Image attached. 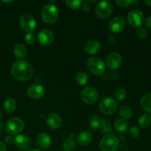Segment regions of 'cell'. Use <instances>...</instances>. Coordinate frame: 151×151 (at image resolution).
Wrapping results in <instances>:
<instances>
[{"instance_id":"cell-1","label":"cell","mask_w":151,"mask_h":151,"mask_svg":"<svg viewBox=\"0 0 151 151\" xmlns=\"http://www.w3.org/2000/svg\"><path fill=\"white\" fill-rule=\"evenodd\" d=\"M11 72L16 80L20 81H26L30 79L33 75V68L29 62L19 60L13 63Z\"/></svg>"},{"instance_id":"cell-2","label":"cell","mask_w":151,"mask_h":151,"mask_svg":"<svg viewBox=\"0 0 151 151\" xmlns=\"http://www.w3.org/2000/svg\"><path fill=\"white\" fill-rule=\"evenodd\" d=\"M59 11L58 7L54 4H47L41 11V18L47 24H53L58 20Z\"/></svg>"},{"instance_id":"cell-3","label":"cell","mask_w":151,"mask_h":151,"mask_svg":"<svg viewBox=\"0 0 151 151\" xmlns=\"http://www.w3.org/2000/svg\"><path fill=\"white\" fill-rule=\"evenodd\" d=\"M119 139L113 134H107L102 137L100 148L102 151H116L119 147Z\"/></svg>"},{"instance_id":"cell-4","label":"cell","mask_w":151,"mask_h":151,"mask_svg":"<svg viewBox=\"0 0 151 151\" xmlns=\"http://www.w3.org/2000/svg\"><path fill=\"white\" fill-rule=\"evenodd\" d=\"M99 109L103 114L110 116L114 114L117 111V103L111 97H105L100 100Z\"/></svg>"},{"instance_id":"cell-5","label":"cell","mask_w":151,"mask_h":151,"mask_svg":"<svg viewBox=\"0 0 151 151\" xmlns=\"http://www.w3.org/2000/svg\"><path fill=\"white\" fill-rule=\"evenodd\" d=\"M86 66L90 72L95 75H102L106 69L104 62L99 57L90 58L87 60Z\"/></svg>"},{"instance_id":"cell-6","label":"cell","mask_w":151,"mask_h":151,"mask_svg":"<svg viewBox=\"0 0 151 151\" xmlns=\"http://www.w3.org/2000/svg\"><path fill=\"white\" fill-rule=\"evenodd\" d=\"M24 127V122L19 117H13L9 119L5 125L6 131L10 136L17 135L22 132Z\"/></svg>"},{"instance_id":"cell-7","label":"cell","mask_w":151,"mask_h":151,"mask_svg":"<svg viewBox=\"0 0 151 151\" xmlns=\"http://www.w3.org/2000/svg\"><path fill=\"white\" fill-rule=\"evenodd\" d=\"M114 10L113 3L109 1H102L96 7V14L100 19H105L111 15Z\"/></svg>"},{"instance_id":"cell-8","label":"cell","mask_w":151,"mask_h":151,"mask_svg":"<svg viewBox=\"0 0 151 151\" xmlns=\"http://www.w3.org/2000/svg\"><path fill=\"white\" fill-rule=\"evenodd\" d=\"M128 24L134 27H140L145 22V16L141 10L134 9L127 15Z\"/></svg>"},{"instance_id":"cell-9","label":"cell","mask_w":151,"mask_h":151,"mask_svg":"<svg viewBox=\"0 0 151 151\" xmlns=\"http://www.w3.org/2000/svg\"><path fill=\"white\" fill-rule=\"evenodd\" d=\"M81 97L84 103L91 105L97 102V100H98L99 94L95 88L91 86H87L81 91Z\"/></svg>"},{"instance_id":"cell-10","label":"cell","mask_w":151,"mask_h":151,"mask_svg":"<svg viewBox=\"0 0 151 151\" xmlns=\"http://www.w3.org/2000/svg\"><path fill=\"white\" fill-rule=\"evenodd\" d=\"M21 27L24 29L28 33L33 32L36 28V22L33 16L29 14H24L21 16L19 21Z\"/></svg>"},{"instance_id":"cell-11","label":"cell","mask_w":151,"mask_h":151,"mask_svg":"<svg viewBox=\"0 0 151 151\" xmlns=\"http://www.w3.org/2000/svg\"><path fill=\"white\" fill-rule=\"evenodd\" d=\"M54 33L50 29H42L38 34V41L42 46H50L54 41Z\"/></svg>"},{"instance_id":"cell-12","label":"cell","mask_w":151,"mask_h":151,"mask_svg":"<svg viewBox=\"0 0 151 151\" xmlns=\"http://www.w3.org/2000/svg\"><path fill=\"white\" fill-rule=\"evenodd\" d=\"M125 20L122 16H116L110 21L109 28L111 32L114 33L121 32L125 27Z\"/></svg>"},{"instance_id":"cell-13","label":"cell","mask_w":151,"mask_h":151,"mask_svg":"<svg viewBox=\"0 0 151 151\" xmlns=\"http://www.w3.org/2000/svg\"><path fill=\"white\" fill-rule=\"evenodd\" d=\"M122 56L116 52L111 53L106 58V65L109 69H113V70L118 69L122 64Z\"/></svg>"},{"instance_id":"cell-14","label":"cell","mask_w":151,"mask_h":151,"mask_svg":"<svg viewBox=\"0 0 151 151\" xmlns=\"http://www.w3.org/2000/svg\"><path fill=\"white\" fill-rule=\"evenodd\" d=\"M14 145L19 150H27L31 146V140L24 134H19L14 138Z\"/></svg>"},{"instance_id":"cell-15","label":"cell","mask_w":151,"mask_h":151,"mask_svg":"<svg viewBox=\"0 0 151 151\" xmlns=\"http://www.w3.org/2000/svg\"><path fill=\"white\" fill-rule=\"evenodd\" d=\"M27 95L33 100H38L44 97L45 94V89L41 85H33L31 86L27 89Z\"/></svg>"},{"instance_id":"cell-16","label":"cell","mask_w":151,"mask_h":151,"mask_svg":"<svg viewBox=\"0 0 151 151\" xmlns=\"http://www.w3.org/2000/svg\"><path fill=\"white\" fill-rule=\"evenodd\" d=\"M36 145L41 150H47L51 145V138L46 133H40L35 139Z\"/></svg>"},{"instance_id":"cell-17","label":"cell","mask_w":151,"mask_h":151,"mask_svg":"<svg viewBox=\"0 0 151 151\" xmlns=\"http://www.w3.org/2000/svg\"><path fill=\"white\" fill-rule=\"evenodd\" d=\"M47 124L51 129L55 130L60 128L62 125V119L58 114L51 113L47 116Z\"/></svg>"},{"instance_id":"cell-18","label":"cell","mask_w":151,"mask_h":151,"mask_svg":"<svg viewBox=\"0 0 151 151\" xmlns=\"http://www.w3.org/2000/svg\"><path fill=\"white\" fill-rule=\"evenodd\" d=\"M84 50L87 54L94 55L100 50V44L95 40L88 41L84 45Z\"/></svg>"},{"instance_id":"cell-19","label":"cell","mask_w":151,"mask_h":151,"mask_svg":"<svg viewBox=\"0 0 151 151\" xmlns=\"http://www.w3.org/2000/svg\"><path fill=\"white\" fill-rule=\"evenodd\" d=\"M78 144L82 147L88 145L92 141V134L88 131H83L78 134L77 137Z\"/></svg>"},{"instance_id":"cell-20","label":"cell","mask_w":151,"mask_h":151,"mask_svg":"<svg viewBox=\"0 0 151 151\" xmlns=\"http://www.w3.org/2000/svg\"><path fill=\"white\" fill-rule=\"evenodd\" d=\"M140 106L147 113L151 114V93L145 94L140 100Z\"/></svg>"},{"instance_id":"cell-21","label":"cell","mask_w":151,"mask_h":151,"mask_svg":"<svg viewBox=\"0 0 151 151\" xmlns=\"http://www.w3.org/2000/svg\"><path fill=\"white\" fill-rule=\"evenodd\" d=\"M101 123L102 120L98 115H92L90 116L89 119H88V125H89L90 128L93 131H97L100 129Z\"/></svg>"},{"instance_id":"cell-22","label":"cell","mask_w":151,"mask_h":151,"mask_svg":"<svg viewBox=\"0 0 151 151\" xmlns=\"http://www.w3.org/2000/svg\"><path fill=\"white\" fill-rule=\"evenodd\" d=\"M13 53H14V55L18 59H20L21 60L22 59L24 58L25 56L27 55V50L23 44H17L15 46L14 49H13Z\"/></svg>"},{"instance_id":"cell-23","label":"cell","mask_w":151,"mask_h":151,"mask_svg":"<svg viewBox=\"0 0 151 151\" xmlns=\"http://www.w3.org/2000/svg\"><path fill=\"white\" fill-rule=\"evenodd\" d=\"M17 108V103L13 98H7L4 103V110L6 113L11 114L16 111Z\"/></svg>"},{"instance_id":"cell-24","label":"cell","mask_w":151,"mask_h":151,"mask_svg":"<svg viewBox=\"0 0 151 151\" xmlns=\"http://www.w3.org/2000/svg\"><path fill=\"white\" fill-rule=\"evenodd\" d=\"M119 114L121 116V119L128 120V119H131L132 118L134 113L131 108L127 106H123L119 108Z\"/></svg>"},{"instance_id":"cell-25","label":"cell","mask_w":151,"mask_h":151,"mask_svg":"<svg viewBox=\"0 0 151 151\" xmlns=\"http://www.w3.org/2000/svg\"><path fill=\"white\" fill-rule=\"evenodd\" d=\"M115 129L119 133H125L126 132L128 128V124L125 119H117L115 121L114 123Z\"/></svg>"},{"instance_id":"cell-26","label":"cell","mask_w":151,"mask_h":151,"mask_svg":"<svg viewBox=\"0 0 151 151\" xmlns=\"http://www.w3.org/2000/svg\"><path fill=\"white\" fill-rule=\"evenodd\" d=\"M100 129H101V133L104 134V135L111 134V133L113 132V127H112L111 122L109 119H103L102 120L101 126H100Z\"/></svg>"},{"instance_id":"cell-27","label":"cell","mask_w":151,"mask_h":151,"mask_svg":"<svg viewBox=\"0 0 151 151\" xmlns=\"http://www.w3.org/2000/svg\"><path fill=\"white\" fill-rule=\"evenodd\" d=\"M151 117L148 114H143L138 119V124L141 128H147L150 125Z\"/></svg>"},{"instance_id":"cell-28","label":"cell","mask_w":151,"mask_h":151,"mask_svg":"<svg viewBox=\"0 0 151 151\" xmlns=\"http://www.w3.org/2000/svg\"><path fill=\"white\" fill-rule=\"evenodd\" d=\"M126 94L127 93L125 88L122 87H119L114 91V98L115 100L119 102L123 101L126 97Z\"/></svg>"},{"instance_id":"cell-29","label":"cell","mask_w":151,"mask_h":151,"mask_svg":"<svg viewBox=\"0 0 151 151\" xmlns=\"http://www.w3.org/2000/svg\"><path fill=\"white\" fill-rule=\"evenodd\" d=\"M75 148V142L74 139L69 138L65 140L63 144V150L64 151H73Z\"/></svg>"},{"instance_id":"cell-30","label":"cell","mask_w":151,"mask_h":151,"mask_svg":"<svg viewBox=\"0 0 151 151\" xmlns=\"http://www.w3.org/2000/svg\"><path fill=\"white\" fill-rule=\"evenodd\" d=\"M75 81L78 83L79 85L83 86L85 84H86V83L88 82V76H87L85 72H78L76 75V77H75Z\"/></svg>"},{"instance_id":"cell-31","label":"cell","mask_w":151,"mask_h":151,"mask_svg":"<svg viewBox=\"0 0 151 151\" xmlns=\"http://www.w3.org/2000/svg\"><path fill=\"white\" fill-rule=\"evenodd\" d=\"M82 3L83 1L81 0H67L66 1V4H67L68 7L73 10H76V9L81 7Z\"/></svg>"},{"instance_id":"cell-32","label":"cell","mask_w":151,"mask_h":151,"mask_svg":"<svg viewBox=\"0 0 151 151\" xmlns=\"http://www.w3.org/2000/svg\"><path fill=\"white\" fill-rule=\"evenodd\" d=\"M116 4L119 7H127L131 6V4H134V0H117V1H116Z\"/></svg>"},{"instance_id":"cell-33","label":"cell","mask_w":151,"mask_h":151,"mask_svg":"<svg viewBox=\"0 0 151 151\" xmlns=\"http://www.w3.org/2000/svg\"><path fill=\"white\" fill-rule=\"evenodd\" d=\"M130 134L131 136L132 137V138L134 139H138L140 135V132H139V130L138 127L137 126H133L131 127V129L129 131Z\"/></svg>"},{"instance_id":"cell-34","label":"cell","mask_w":151,"mask_h":151,"mask_svg":"<svg viewBox=\"0 0 151 151\" xmlns=\"http://www.w3.org/2000/svg\"><path fill=\"white\" fill-rule=\"evenodd\" d=\"M137 34L139 38H145L147 35V30L145 27H139L137 30Z\"/></svg>"},{"instance_id":"cell-35","label":"cell","mask_w":151,"mask_h":151,"mask_svg":"<svg viewBox=\"0 0 151 151\" xmlns=\"http://www.w3.org/2000/svg\"><path fill=\"white\" fill-rule=\"evenodd\" d=\"M25 41L27 44H32L35 43V38L33 34L32 33H27L26 35H25Z\"/></svg>"},{"instance_id":"cell-36","label":"cell","mask_w":151,"mask_h":151,"mask_svg":"<svg viewBox=\"0 0 151 151\" xmlns=\"http://www.w3.org/2000/svg\"><path fill=\"white\" fill-rule=\"evenodd\" d=\"M145 27L147 29H151V16L147 18L145 22Z\"/></svg>"},{"instance_id":"cell-37","label":"cell","mask_w":151,"mask_h":151,"mask_svg":"<svg viewBox=\"0 0 151 151\" xmlns=\"http://www.w3.org/2000/svg\"><path fill=\"white\" fill-rule=\"evenodd\" d=\"M82 10H83L84 12H88L90 10H91V6L89 5L87 3H84V4H82Z\"/></svg>"},{"instance_id":"cell-38","label":"cell","mask_w":151,"mask_h":151,"mask_svg":"<svg viewBox=\"0 0 151 151\" xmlns=\"http://www.w3.org/2000/svg\"><path fill=\"white\" fill-rule=\"evenodd\" d=\"M4 141L7 143V144H12L14 142V138H13L12 136H7V137L4 138Z\"/></svg>"},{"instance_id":"cell-39","label":"cell","mask_w":151,"mask_h":151,"mask_svg":"<svg viewBox=\"0 0 151 151\" xmlns=\"http://www.w3.org/2000/svg\"><path fill=\"white\" fill-rule=\"evenodd\" d=\"M0 151H7V147L4 142H0Z\"/></svg>"},{"instance_id":"cell-40","label":"cell","mask_w":151,"mask_h":151,"mask_svg":"<svg viewBox=\"0 0 151 151\" xmlns=\"http://www.w3.org/2000/svg\"><path fill=\"white\" fill-rule=\"evenodd\" d=\"M145 2V4H147V5L150 6V7H151V0H146Z\"/></svg>"},{"instance_id":"cell-41","label":"cell","mask_w":151,"mask_h":151,"mask_svg":"<svg viewBox=\"0 0 151 151\" xmlns=\"http://www.w3.org/2000/svg\"><path fill=\"white\" fill-rule=\"evenodd\" d=\"M28 151H40V150H37V149H31V150H29Z\"/></svg>"},{"instance_id":"cell-42","label":"cell","mask_w":151,"mask_h":151,"mask_svg":"<svg viewBox=\"0 0 151 151\" xmlns=\"http://www.w3.org/2000/svg\"><path fill=\"white\" fill-rule=\"evenodd\" d=\"M3 2H4V3H10V2H12V1H3Z\"/></svg>"},{"instance_id":"cell-43","label":"cell","mask_w":151,"mask_h":151,"mask_svg":"<svg viewBox=\"0 0 151 151\" xmlns=\"http://www.w3.org/2000/svg\"><path fill=\"white\" fill-rule=\"evenodd\" d=\"M1 130H2V125H1V123H0V131Z\"/></svg>"},{"instance_id":"cell-44","label":"cell","mask_w":151,"mask_h":151,"mask_svg":"<svg viewBox=\"0 0 151 151\" xmlns=\"http://www.w3.org/2000/svg\"><path fill=\"white\" fill-rule=\"evenodd\" d=\"M0 117H1V111H0Z\"/></svg>"}]
</instances>
